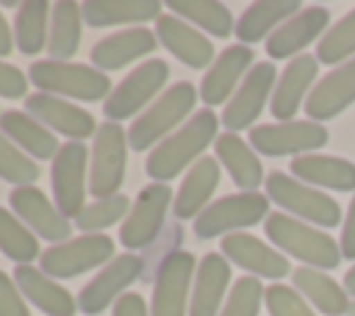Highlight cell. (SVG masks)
<instances>
[{
	"mask_svg": "<svg viewBox=\"0 0 355 316\" xmlns=\"http://www.w3.org/2000/svg\"><path fill=\"white\" fill-rule=\"evenodd\" d=\"M128 213H130V200L125 194H114V197H103V200H94L92 205H86L75 216V225L83 233H97V230L111 227L119 219L125 222Z\"/></svg>",
	"mask_w": 355,
	"mask_h": 316,
	"instance_id": "39",
	"label": "cell"
},
{
	"mask_svg": "<svg viewBox=\"0 0 355 316\" xmlns=\"http://www.w3.org/2000/svg\"><path fill=\"white\" fill-rule=\"evenodd\" d=\"M263 302L269 316H316L308 299L294 286H286V283H272L263 294Z\"/></svg>",
	"mask_w": 355,
	"mask_h": 316,
	"instance_id": "43",
	"label": "cell"
},
{
	"mask_svg": "<svg viewBox=\"0 0 355 316\" xmlns=\"http://www.w3.org/2000/svg\"><path fill=\"white\" fill-rule=\"evenodd\" d=\"M197 103V89L189 80H178L172 83L128 130V144L133 147V152H141L147 147H153L158 139H164Z\"/></svg>",
	"mask_w": 355,
	"mask_h": 316,
	"instance_id": "5",
	"label": "cell"
},
{
	"mask_svg": "<svg viewBox=\"0 0 355 316\" xmlns=\"http://www.w3.org/2000/svg\"><path fill=\"white\" fill-rule=\"evenodd\" d=\"M25 89H28V80H25L22 69H17L14 64L0 61V97L17 100V97L25 94Z\"/></svg>",
	"mask_w": 355,
	"mask_h": 316,
	"instance_id": "45",
	"label": "cell"
},
{
	"mask_svg": "<svg viewBox=\"0 0 355 316\" xmlns=\"http://www.w3.org/2000/svg\"><path fill=\"white\" fill-rule=\"evenodd\" d=\"M8 202L14 208V213L33 227L36 236H42L44 241H69L67 236L72 233L69 219L44 197L42 188L36 186H19L8 194Z\"/></svg>",
	"mask_w": 355,
	"mask_h": 316,
	"instance_id": "19",
	"label": "cell"
},
{
	"mask_svg": "<svg viewBox=\"0 0 355 316\" xmlns=\"http://www.w3.org/2000/svg\"><path fill=\"white\" fill-rule=\"evenodd\" d=\"M125 158H128V141L125 130L116 122H105L94 133L92 147V164H89V194L97 200L114 197L125 180Z\"/></svg>",
	"mask_w": 355,
	"mask_h": 316,
	"instance_id": "9",
	"label": "cell"
},
{
	"mask_svg": "<svg viewBox=\"0 0 355 316\" xmlns=\"http://www.w3.org/2000/svg\"><path fill=\"white\" fill-rule=\"evenodd\" d=\"M222 255L250 272L252 277H266V280H280L288 274V258L283 252L272 249L266 241L250 236V233H230L222 238Z\"/></svg>",
	"mask_w": 355,
	"mask_h": 316,
	"instance_id": "21",
	"label": "cell"
},
{
	"mask_svg": "<svg viewBox=\"0 0 355 316\" xmlns=\"http://www.w3.org/2000/svg\"><path fill=\"white\" fill-rule=\"evenodd\" d=\"M80 22L83 11L72 0H58L53 6L50 17V39H47V53L53 61H69L80 44Z\"/></svg>",
	"mask_w": 355,
	"mask_h": 316,
	"instance_id": "34",
	"label": "cell"
},
{
	"mask_svg": "<svg viewBox=\"0 0 355 316\" xmlns=\"http://www.w3.org/2000/svg\"><path fill=\"white\" fill-rule=\"evenodd\" d=\"M252 50L247 44H230L222 50V55L208 67L202 83H200V97L208 105L225 103L236 86H241L244 75L252 69Z\"/></svg>",
	"mask_w": 355,
	"mask_h": 316,
	"instance_id": "24",
	"label": "cell"
},
{
	"mask_svg": "<svg viewBox=\"0 0 355 316\" xmlns=\"http://www.w3.org/2000/svg\"><path fill=\"white\" fill-rule=\"evenodd\" d=\"M327 144V128L311 119H291L277 125H255L250 130V147L261 155H308Z\"/></svg>",
	"mask_w": 355,
	"mask_h": 316,
	"instance_id": "10",
	"label": "cell"
},
{
	"mask_svg": "<svg viewBox=\"0 0 355 316\" xmlns=\"http://www.w3.org/2000/svg\"><path fill=\"white\" fill-rule=\"evenodd\" d=\"M39 177V166L11 141L0 133V180L19 186H33V180Z\"/></svg>",
	"mask_w": 355,
	"mask_h": 316,
	"instance_id": "40",
	"label": "cell"
},
{
	"mask_svg": "<svg viewBox=\"0 0 355 316\" xmlns=\"http://www.w3.org/2000/svg\"><path fill=\"white\" fill-rule=\"evenodd\" d=\"M28 78L44 94L75 97L83 103L108 100V89H111V80L105 78V72L89 64H75V61H53V58L33 61L28 69Z\"/></svg>",
	"mask_w": 355,
	"mask_h": 316,
	"instance_id": "3",
	"label": "cell"
},
{
	"mask_svg": "<svg viewBox=\"0 0 355 316\" xmlns=\"http://www.w3.org/2000/svg\"><path fill=\"white\" fill-rule=\"evenodd\" d=\"M169 11L186 22L200 25L202 30H208L211 36H219V39H225L236 30L233 14L227 11V6L214 3V0H172Z\"/></svg>",
	"mask_w": 355,
	"mask_h": 316,
	"instance_id": "36",
	"label": "cell"
},
{
	"mask_svg": "<svg viewBox=\"0 0 355 316\" xmlns=\"http://www.w3.org/2000/svg\"><path fill=\"white\" fill-rule=\"evenodd\" d=\"M288 169H291V177L313 188L319 186L330 191H355V164L341 155H324V152L297 155Z\"/></svg>",
	"mask_w": 355,
	"mask_h": 316,
	"instance_id": "25",
	"label": "cell"
},
{
	"mask_svg": "<svg viewBox=\"0 0 355 316\" xmlns=\"http://www.w3.org/2000/svg\"><path fill=\"white\" fill-rule=\"evenodd\" d=\"M0 133L8 136L17 147L28 150L36 158H55L61 144L53 130H47L42 122H36L31 114L22 111H6L0 114Z\"/></svg>",
	"mask_w": 355,
	"mask_h": 316,
	"instance_id": "33",
	"label": "cell"
},
{
	"mask_svg": "<svg viewBox=\"0 0 355 316\" xmlns=\"http://www.w3.org/2000/svg\"><path fill=\"white\" fill-rule=\"evenodd\" d=\"M180 244H183V227H180L178 222L166 225L164 233L139 255V258H141V280L153 283V280H155V272L161 269V263H164L172 252H178Z\"/></svg>",
	"mask_w": 355,
	"mask_h": 316,
	"instance_id": "42",
	"label": "cell"
},
{
	"mask_svg": "<svg viewBox=\"0 0 355 316\" xmlns=\"http://www.w3.org/2000/svg\"><path fill=\"white\" fill-rule=\"evenodd\" d=\"M316 72H319V61L316 55H297L286 64V69L280 72L277 83H275V91H272V103H269V111L275 119L280 122H291L294 114L300 111V105H305L311 89L316 86Z\"/></svg>",
	"mask_w": 355,
	"mask_h": 316,
	"instance_id": "17",
	"label": "cell"
},
{
	"mask_svg": "<svg viewBox=\"0 0 355 316\" xmlns=\"http://www.w3.org/2000/svg\"><path fill=\"white\" fill-rule=\"evenodd\" d=\"M155 39L189 69H202L216 61L211 39L175 14H161L155 19Z\"/></svg>",
	"mask_w": 355,
	"mask_h": 316,
	"instance_id": "20",
	"label": "cell"
},
{
	"mask_svg": "<svg viewBox=\"0 0 355 316\" xmlns=\"http://www.w3.org/2000/svg\"><path fill=\"white\" fill-rule=\"evenodd\" d=\"M14 283L22 291V297L47 316H75L78 310V299L64 286H58L55 280H50L42 269L31 263L14 269Z\"/></svg>",
	"mask_w": 355,
	"mask_h": 316,
	"instance_id": "26",
	"label": "cell"
},
{
	"mask_svg": "<svg viewBox=\"0 0 355 316\" xmlns=\"http://www.w3.org/2000/svg\"><path fill=\"white\" fill-rule=\"evenodd\" d=\"M111 316H150L147 302L141 294H122L114 302V313Z\"/></svg>",
	"mask_w": 355,
	"mask_h": 316,
	"instance_id": "46",
	"label": "cell"
},
{
	"mask_svg": "<svg viewBox=\"0 0 355 316\" xmlns=\"http://www.w3.org/2000/svg\"><path fill=\"white\" fill-rule=\"evenodd\" d=\"M172 202V188L166 183H150L133 200L130 213L119 227V241L128 249L144 252L166 227V211Z\"/></svg>",
	"mask_w": 355,
	"mask_h": 316,
	"instance_id": "8",
	"label": "cell"
},
{
	"mask_svg": "<svg viewBox=\"0 0 355 316\" xmlns=\"http://www.w3.org/2000/svg\"><path fill=\"white\" fill-rule=\"evenodd\" d=\"M214 150H216V161L227 169L230 180L241 191H258V186L263 183V166H261L255 150L239 133H222V136H216Z\"/></svg>",
	"mask_w": 355,
	"mask_h": 316,
	"instance_id": "29",
	"label": "cell"
},
{
	"mask_svg": "<svg viewBox=\"0 0 355 316\" xmlns=\"http://www.w3.org/2000/svg\"><path fill=\"white\" fill-rule=\"evenodd\" d=\"M0 316H31L28 305L22 302V291L17 288L14 277L0 269Z\"/></svg>",
	"mask_w": 355,
	"mask_h": 316,
	"instance_id": "44",
	"label": "cell"
},
{
	"mask_svg": "<svg viewBox=\"0 0 355 316\" xmlns=\"http://www.w3.org/2000/svg\"><path fill=\"white\" fill-rule=\"evenodd\" d=\"M50 11H53V6L44 3V0H28V3H22L17 8V17H14V39H17V47L25 55L42 53L44 42L50 39V33H47V19L53 17Z\"/></svg>",
	"mask_w": 355,
	"mask_h": 316,
	"instance_id": "35",
	"label": "cell"
},
{
	"mask_svg": "<svg viewBox=\"0 0 355 316\" xmlns=\"http://www.w3.org/2000/svg\"><path fill=\"white\" fill-rule=\"evenodd\" d=\"M347 316H355V299L349 302V310H347Z\"/></svg>",
	"mask_w": 355,
	"mask_h": 316,
	"instance_id": "50",
	"label": "cell"
},
{
	"mask_svg": "<svg viewBox=\"0 0 355 316\" xmlns=\"http://www.w3.org/2000/svg\"><path fill=\"white\" fill-rule=\"evenodd\" d=\"M300 3L297 0H261L244 8V14L236 19V36L241 44H252L261 39H269L286 19H291L294 14H300Z\"/></svg>",
	"mask_w": 355,
	"mask_h": 316,
	"instance_id": "30",
	"label": "cell"
},
{
	"mask_svg": "<svg viewBox=\"0 0 355 316\" xmlns=\"http://www.w3.org/2000/svg\"><path fill=\"white\" fill-rule=\"evenodd\" d=\"M0 252L11 261H17V266L31 263L33 258H39V241L36 236L22 225V219L11 211H6L0 205Z\"/></svg>",
	"mask_w": 355,
	"mask_h": 316,
	"instance_id": "37",
	"label": "cell"
},
{
	"mask_svg": "<svg viewBox=\"0 0 355 316\" xmlns=\"http://www.w3.org/2000/svg\"><path fill=\"white\" fill-rule=\"evenodd\" d=\"M263 294H266V288L258 277H239L233 283L219 316H258V310L263 305Z\"/></svg>",
	"mask_w": 355,
	"mask_h": 316,
	"instance_id": "41",
	"label": "cell"
},
{
	"mask_svg": "<svg viewBox=\"0 0 355 316\" xmlns=\"http://www.w3.org/2000/svg\"><path fill=\"white\" fill-rule=\"evenodd\" d=\"M169 78V64L161 58H147L141 61L125 80H119V86L111 89L108 100L103 103V114L108 122H119L133 116L139 108H144V103H150L155 97V91L166 83Z\"/></svg>",
	"mask_w": 355,
	"mask_h": 316,
	"instance_id": "12",
	"label": "cell"
},
{
	"mask_svg": "<svg viewBox=\"0 0 355 316\" xmlns=\"http://www.w3.org/2000/svg\"><path fill=\"white\" fill-rule=\"evenodd\" d=\"M294 288L324 316H341L349 310V297H347V288L333 280L330 274H324L322 269H313V266H300L294 269Z\"/></svg>",
	"mask_w": 355,
	"mask_h": 316,
	"instance_id": "31",
	"label": "cell"
},
{
	"mask_svg": "<svg viewBox=\"0 0 355 316\" xmlns=\"http://www.w3.org/2000/svg\"><path fill=\"white\" fill-rule=\"evenodd\" d=\"M216 186H219V161L211 155H202L189 169V175L183 177V183L175 194V202H172L175 216L178 219H197L208 208V200L216 191Z\"/></svg>",
	"mask_w": 355,
	"mask_h": 316,
	"instance_id": "28",
	"label": "cell"
},
{
	"mask_svg": "<svg viewBox=\"0 0 355 316\" xmlns=\"http://www.w3.org/2000/svg\"><path fill=\"white\" fill-rule=\"evenodd\" d=\"M194 274H197V258L186 249L172 252L155 272L150 316H186Z\"/></svg>",
	"mask_w": 355,
	"mask_h": 316,
	"instance_id": "11",
	"label": "cell"
},
{
	"mask_svg": "<svg viewBox=\"0 0 355 316\" xmlns=\"http://www.w3.org/2000/svg\"><path fill=\"white\" fill-rule=\"evenodd\" d=\"M11 36H14V33H11L6 17L0 14V55H8V53H11V47H14V39H11Z\"/></svg>",
	"mask_w": 355,
	"mask_h": 316,
	"instance_id": "48",
	"label": "cell"
},
{
	"mask_svg": "<svg viewBox=\"0 0 355 316\" xmlns=\"http://www.w3.org/2000/svg\"><path fill=\"white\" fill-rule=\"evenodd\" d=\"M25 108H28V114H31L36 122L50 125L55 133H64L67 139L80 141V139L97 133V130H94V116H92L89 111H83L80 105L67 103L64 97L36 91V94H28Z\"/></svg>",
	"mask_w": 355,
	"mask_h": 316,
	"instance_id": "22",
	"label": "cell"
},
{
	"mask_svg": "<svg viewBox=\"0 0 355 316\" xmlns=\"http://www.w3.org/2000/svg\"><path fill=\"white\" fill-rule=\"evenodd\" d=\"M275 83H277V69L272 61L252 64V69L244 75L241 86L236 89V94L230 97V103L222 111V125L227 128V133L244 130L261 116L263 105L269 103V97L275 91Z\"/></svg>",
	"mask_w": 355,
	"mask_h": 316,
	"instance_id": "13",
	"label": "cell"
},
{
	"mask_svg": "<svg viewBox=\"0 0 355 316\" xmlns=\"http://www.w3.org/2000/svg\"><path fill=\"white\" fill-rule=\"evenodd\" d=\"M266 197L300 222L319 225V227L341 225V205L330 194H324L286 172H272L266 177Z\"/></svg>",
	"mask_w": 355,
	"mask_h": 316,
	"instance_id": "4",
	"label": "cell"
},
{
	"mask_svg": "<svg viewBox=\"0 0 355 316\" xmlns=\"http://www.w3.org/2000/svg\"><path fill=\"white\" fill-rule=\"evenodd\" d=\"M227 286H230V261L222 252H205L197 263L189 316H219Z\"/></svg>",
	"mask_w": 355,
	"mask_h": 316,
	"instance_id": "23",
	"label": "cell"
},
{
	"mask_svg": "<svg viewBox=\"0 0 355 316\" xmlns=\"http://www.w3.org/2000/svg\"><path fill=\"white\" fill-rule=\"evenodd\" d=\"M83 22L92 28L105 25H130V22H147L161 17L158 0H89L80 6Z\"/></svg>",
	"mask_w": 355,
	"mask_h": 316,
	"instance_id": "32",
	"label": "cell"
},
{
	"mask_svg": "<svg viewBox=\"0 0 355 316\" xmlns=\"http://www.w3.org/2000/svg\"><path fill=\"white\" fill-rule=\"evenodd\" d=\"M352 103H355V58L338 64L322 80H316V86L305 100V114L311 116V122L322 125L338 116L341 111H347Z\"/></svg>",
	"mask_w": 355,
	"mask_h": 316,
	"instance_id": "18",
	"label": "cell"
},
{
	"mask_svg": "<svg viewBox=\"0 0 355 316\" xmlns=\"http://www.w3.org/2000/svg\"><path fill=\"white\" fill-rule=\"evenodd\" d=\"M133 280H141V258L133 252L116 255L114 261H108L78 294V310L97 316L103 313L111 302H116L128 286H133Z\"/></svg>",
	"mask_w": 355,
	"mask_h": 316,
	"instance_id": "15",
	"label": "cell"
},
{
	"mask_svg": "<svg viewBox=\"0 0 355 316\" xmlns=\"http://www.w3.org/2000/svg\"><path fill=\"white\" fill-rule=\"evenodd\" d=\"M341 255L344 258H355V194H352V202L347 208V216H344V227H341Z\"/></svg>",
	"mask_w": 355,
	"mask_h": 316,
	"instance_id": "47",
	"label": "cell"
},
{
	"mask_svg": "<svg viewBox=\"0 0 355 316\" xmlns=\"http://www.w3.org/2000/svg\"><path fill=\"white\" fill-rule=\"evenodd\" d=\"M158 39L147 28H125L105 39H100L92 47V64L100 69H122L136 58H144L155 50Z\"/></svg>",
	"mask_w": 355,
	"mask_h": 316,
	"instance_id": "27",
	"label": "cell"
},
{
	"mask_svg": "<svg viewBox=\"0 0 355 316\" xmlns=\"http://www.w3.org/2000/svg\"><path fill=\"white\" fill-rule=\"evenodd\" d=\"M344 288H347V294H352V297H355V266L344 274Z\"/></svg>",
	"mask_w": 355,
	"mask_h": 316,
	"instance_id": "49",
	"label": "cell"
},
{
	"mask_svg": "<svg viewBox=\"0 0 355 316\" xmlns=\"http://www.w3.org/2000/svg\"><path fill=\"white\" fill-rule=\"evenodd\" d=\"M266 236L269 241L283 249L286 255L302 261L305 266H313V269H336L341 263V247L333 236L322 233L319 227L308 225V222H300L288 213H269L266 222Z\"/></svg>",
	"mask_w": 355,
	"mask_h": 316,
	"instance_id": "2",
	"label": "cell"
},
{
	"mask_svg": "<svg viewBox=\"0 0 355 316\" xmlns=\"http://www.w3.org/2000/svg\"><path fill=\"white\" fill-rule=\"evenodd\" d=\"M355 58V8L344 14L336 25L327 28V33L316 42V61L319 64H344Z\"/></svg>",
	"mask_w": 355,
	"mask_h": 316,
	"instance_id": "38",
	"label": "cell"
},
{
	"mask_svg": "<svg viewBox=\"0 0 355 316\" xmlns=\"http://www.w3.org/2000/svg\"><path fill=\"white\" fill-rule=\"evenodd\" d=\"M269 216V197L261 191H239L219 197L211 202L197 219H194V233L197 238H216V236H230L236 230L252 227L258 222H266Z\"/></svg>",
	"mask_w": 355,
	"mask_h": 316,
	"instance_id": "6",
	"label": "cell"
},
{
	"mask_svg": "<svg viewBox=\"0 0 355 316\" xmlns=\"http://www.w3.org/2000/svg\"><path fill=\"white\" fill-rule=\"evenodd\" d=\"M86 166H89V147L83 141L61 144L58 155L53 158V197L55 208L69 219L78 216L86 205Z\"/></svg>",
	"mask_w": 355,
	"mask_h": 316,
	"instance_id": "14",
	"label": "cell"
},
{
	"mask_svg": "<svg viewBox=\"0 0 355 316\" xmlns=\"http://www.w3.org/2000/svg\"><path fill=\"white\" fill-rule=\"evenodd\" d=\"M114 258L116 255H114L111 236L89 233V236H78V238H69V241H61V244L44 249L39 255V263L47 277L69 280V277H78V274H83L94 266H103Z\"/></svg>",
	"mask_w": 355,
	"mask_h": 316,
	"instance_id": "7",
	"label": "cell"
},
{
	"mask_svg": "<svg viewBox=\"0 0 355 316\" xmlns=\"http://www.w3.org/2000/svg\"><path fill=\"white\" fill-rule=\"evenodd\" d=\"M219 119L211 108L197 111L186 125L178 128V133L166 136L144 161V172L153 177V183H166L178 177L189 164L194 166L202 158V150L216 141Z\"/></svg>",
	"mask_w": 355,
	"mask_h": 316,
	"instance_id": "1",
	"label": "cell"
},
{
	"mask_svg": "<svg viewBox=\"0 0 355 316\" xmlns=\"http://www.w3.org/2000/svg\"><path fill=\"white\" fill-rule=\"evenodd\" d=\"M330 28V11L324 6H308L291 19H286L269 39H266V55L269 58H297L302 55L311 42L322 39Z\"/></svg>",
	"mask_w": 355,
	"mask_h": 316,
	"instance_id": "16",
	"label": "cell"
}]
</instances>
